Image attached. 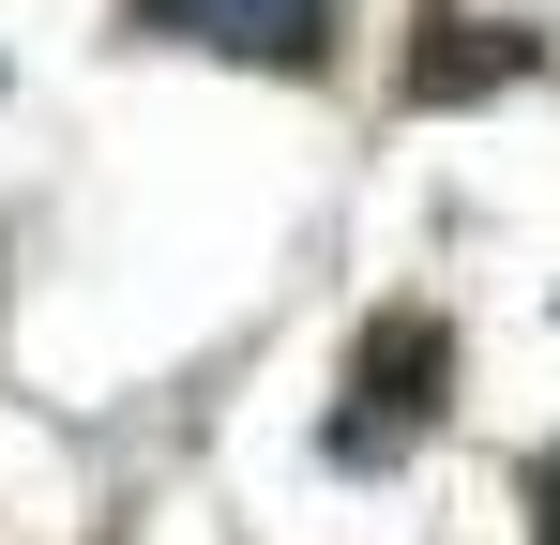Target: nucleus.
<instances>
[{"label": "nucleus", "mask_w": 560, "mask_h": 545, "mask_svg": "<svg viewBox=\"0 0 560 545\" xmlns=\"http://www.w3.org/2000/svg\"><path fill=\"white\" fill-rule=\"evenodd\" d=\"M515 77H546V31H530V15H424V46H409V106H485V91H515Z\"/></svg>", "instance_id": "7ed1b4c3"}, {"label": "nucleus", "mask_w": 560, "mask_h": 545, "mask_svg": "<svg viewBox=\"0 0 560 545\" xmlns=\"http://www.w3.org/2000/svg\"><path fill=\"white\" fill-rule=\"evenodd\" d=\"M440 409H455V318L394 303V318H364V349H349V409H334L318 440H334V469H394L409 440H440Z\"/></svg>", "instance_id": "f257e3e1"}, {"label": "nucleus", "mask_w": 560, "mask_h": 545, "mask_svg": "<svg viewBox=\"0 0 560 545\" xmlns=\"http://www.w3.org/2000/svg\"><path fill=\"white\" fill-rule=\"evenodd\" d=\"M530 545H560V440L530 454Z\"/></svg>", "instance_id": "20e7f679"}, {"label": "nucleus", "mask_w": 560, "mask_h": 545, "mask_svg": "<svg viewBox=\"0 0 560 545\" xmlns=\"http://www.w3.org/2000/svg\"><path fill=\"white\" fill-rule=\"evenodd\" d=\"M152 46H212V61H258V77H318L334 61V0H121Z\"/></svg>", "instance_id": "f03ea898"}]
</instances>
